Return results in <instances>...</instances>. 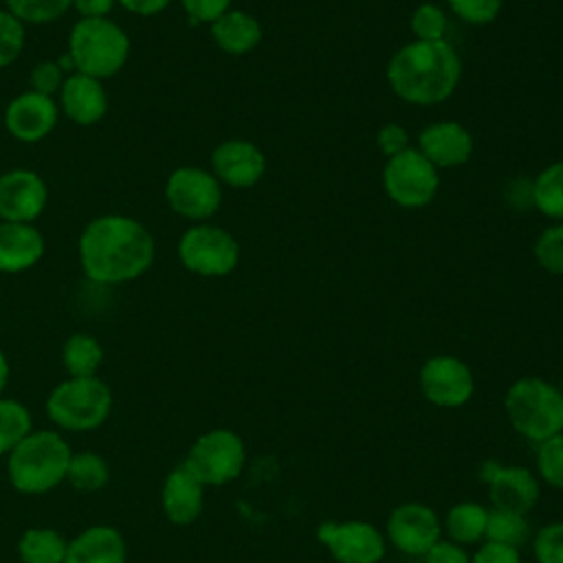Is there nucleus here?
I'll return each mask as SVG.
<instances>
[{"label": "nucleus", "instance_id": "obj_1", "mask_svg": "<svg viewBox=\"0 0 563 563\" xmlns=\"http://www.w3.org/2000/svg\"><path fill=\"white\" fill-rule=\"evenodd\" d=\"M79 266L90 282L114 286L139 279L156 255V244L145 224L123 213L92 218L77 244Z\"/></svg>", "mask_w": 563, "mask_h": 563}, {"label": "nucleus", "instance_id": "obj_2", "mask_svg": "<svg viewBox=\"0 0 563 563\" xmlns=\"http://www.w3.org/2000/svg\"><path fill=\"white\" fill-rule=\"evenodd\" d=\"M460 57L444 40H416L405 44L387 64L391 90L402 101L416 106H433L449 99L460 81Z\"/></svg>", "mask_w": 563, "mask_h": 563}, {"label": "nucleus", "instance_id": "obj_3", "mask_svg": "<svg viewBox=\"0 0 563 563\" xmlns=\"http://www.w3.org/2000/svg\"><path fill=\"white\" fill-rule=\"evenodd\" d=\"M66 53L77 73L103 81L125 66L130 37L110 18H79L70 29Z\"/></svg>", "mask_w": 563, "mask_h": 563}, {"label": "nucleus", "instance_id": "obj_4", "mask_svg": "<svg viewBox=\"0 0 563 563\" xmlns=\"http://www.w3.org/2000/svg\"><path fill=\"white\" fill-rule=\"evenodd\" d=\"M504 405L512 429L530 442L539 444L563 431V394L543 378L515 380Z\"/></svg>", "mask_w": 563, "mask_h": 563}, {"label": "nucleus", "instance_id": "obj_5", "mask_svg": "<svg viewBox=\"0 0 563 563\" xmlns=\"http://www.w3.org/2000/svg\"><path fill=\"white\" fill-rule=\"evenodd\" d=\"M68 464V444L53 431H35L9 453V479L20 493H46L66 479Z\"/></svg>", "mask_w": 563, "mask_h": 563}, {"label": "nucleus", "instance_id": "obj_6", "mask_svg": "<svg viewBox=\"0 0 563 563\" xmlns=\"http://www.w3.org/2000/svg\"><path fill=\"white\" fill-rule=\"evenodd\" d=\"M112 407V394L108 385L97 376L68 378L59 383L48 400V418L70 431H90L106 422Z\"/></svg>", "mask_w": 563, "mask_h": 563}, {"label": "nucleus", "instance_id": "obj_7", "mask_svg": "<svg viewBox=\"0 0 563 563\" xmlns=\"http://www.w3.org/2000/svg\"><path fill=\"white\" fill-rule=\"evenodd\" d=\"M180 264L202 277H224L240 260L238 240L222 227L198 222L178 240Z\"/></svg>", "mask_w": 563, "mask_h": 563}, {"label": "nucleus", "instance_id": "obj_8", "mask_svg": "<svg viewBox=\"0 0 563 563\" xmlns=\"http://www.w3.org/2000/svg\"><path fill=\"white\" fill-rule=\"evenodd\" d=\"M244 460L246 451L242 438L229 429H213L194 442L183 464L202 484L222 486L242 473Z\"/></svg>", "mask_w": 563, "mask_h": 563}, {"label": "nucleus", "instance_id": "obj_9", "mask_svg": "<svg viewBox=\"0 0 563 563\" xmlns=\"http://www.w3.org/2000/svg\"><path fill=\"white\" fill-rule=\"evenodd\" d=\"M438 169L420 152L407 147L391 156L383 169V185L387 196L407 209H420L429 205L438 191Z\"/></svg>", "mask_w": 563, "mask_h": 563}, {"label": "nucleus", "instance_id": "obj_10", "mask_svg": "<svg viewBox=\"0 0 563 563\" xmlns=\"http://www.w3.org/2000/svg\"><path fill=\"white\" fill-rule=\"evenodd\" d=\"M165 200L172 211L187 220H207L220 209V180L202 167H178L167 176Z\"/></svg>", "mask_w": 563, "mask_h": 563}, {"label": "nucleus", "instance_id": "obj_11", "mask_svg": "<svg viewBox=\"0 0 563 563\" xmlns=\"http://www.w3.org/2000/svg\"><path fill=\"white\" fill-rule=\"evenodd\" d=\"M317 539L328 548L336 563H380L385 556V537L369 521H323Z\"/></svg>", "mask_w": 563, "mask_h": 563}, {"label": "nucleus", "instance_id": "obj_12", "mask_svg": "<svg viewBox=\"0 0 563 563\" xmlns=\"http://www.w3.org/2000/svg\"><path fill=\"white\" fill-rule=\"evenodd\" d=\"M420 389L431 405L455 409L471 400L475 380L462 358L438 354L424 361L420 369Z\"/></svg>", "mask_w": 563, "mask_h": 563}, {"label": "nucleus", "instance_id": "obj_13", "mask_svg": "<svg viewBox=\"0 0 563 563\" xmlns=\"http://www.w3.org/2000/svg\"><path fill=\"white\" fill-rule=\"evenodd\" d=\"M442 534V526L433 508L407 501L391 510L387 519V539L396 550L409 556H424Z\"/></svg>", "mask_w": 563, "mask_h": 563}, {"label": "nucleus", "instance_id": "obj_14", "mask_svg": "<svg viewBox=\"0 0 563 563\" xmlns=\"http://www.w3.org/2000/svg\"><path fill=\"white\" fill-rule=\"evenodd\" d=\"M48 202V187L40 174L13 167L0 174V220L35 222Z\"/></svg>", "mask_w": 563, "mask_h": 563}, {"label": "nucleus", "instance_id": "obj_15", "mask_svg": "<svg viewBox=\"0 0 563 563\" xmlns=\"http://www.w3.org/2000/svg\"><path fill=\"white\" fill-rule=\"evenodd\" d=\"M59 119V106L53 97L35 90H24L13 97L4 110L7 132L22 143H37L46 139Z\"/></svg>", "mask_w": 563, "mask_h": 563}, {"label": "nucleus", "instance_id": "obj_16", "mask_svg": "<svg viewBox=\"0 0 563 563\" xmlns=\"http://www.w3.org/2000/svg\"><path fill=\"white\" fill-rule=\"evenodd\" d=\"M211 174L229 187L249 189L266 169L262 150L244 139H229L211 152Z\"/></svg>", "mask_w": 563, "mask_h": 563}, {"label": "nucleus", "instance_id": "obj_17", "mask_svg": "<svg viewBox=\"0 0 563 563\" xmlns=\"http://www.w3.org/2000/svg\"><path fill=\"white\" fill-rule=\"evenodd\" d=\"M59 110L77 125H95L108 112V92L101 79L70 73L59 88Z\"/></svg>", "mask_w": 563, "mask_h": 563}, {"label": "nucleus", "instance_id": "obj_18", "mask_svg": "<svg viewBox=\"0 0 563 563\" xmlns=\"http://www.w3.org/2000/svg\"><path fill=\"white\" fill-rule=\"evenodd\" d=\"M44 235L33 222L0 220V273H22L44 255Z\"/></svg>", "mask_w": 563, "mask_h": 563}, {"label": "nucleus", "instance_id": "obj_19", "mask_svg": "<svg viewBox=\"0 0 563 563\" xmlns=\"http://www.w3.org/2000/svg\"><path fill=\"white\" fill-rule=\"evenodd\" d=\"M420 152L435 167H457L473 154V139L468 130L455 121H440L420 132Z\"/></svg>", "mask_w": 563, "mask_h": 563}, {"label": "nucleus", "instance_id": "obj_20", "mask_svg": "<svg viewBox=\"0 0 563 563\" xmlns=\"http://www.w3.org/2000/svg\"><path fill=\"white\" fill-rule=\"evenodd\" d=\"M488 495L497 510L526 515L539 499V482L526 466H499L488 482Z\"/></svg>", "mask_w": 563, "mask_h": 563}, {"label": "nucleus", "instance_id": "obj_21", "mask_svg": "<svg viewBox=\"0 0 563 563\" xmlns=\"http://www.w3.org/2000/svg\"><path fill=\"white\" fill-rule=\"evenodd\" d=\"M202 482L185 466H176L163 486V510L178 526L191 523L202 510Z\"/></svg>", "mask_w": 563, "mask_h": 563}, {"label": "nucleus", "instance_id": "obj_22", "mask_svg": "<svg viewBox=\"0 0 563 563\" xmlns=\"http://www.w3.org/2000/svg\"><path fill=\"white\" fill-rule=\"evenodd\" d=\"M64 563H125V541L108 526H92L68 543Z\"/></svg>", "mask_w": 563, "mask_h": 563}, {"label": "nucleus", "instance_id": "obj_23", "mask_svg": "<svg viewBox=\"0 0 563 563\" xmlns=\"http://www.w3.org/2000/svg\"><path fill=\"white\" fill-rule=\"evenodd\" d=\"M211 37L216 46L229 55H244L262 40L260 22L240 9H229L211 22Z\"/></svg>", "mask_w": 563, "mask_h": 563}, {"label": "nucleus", "instance_id": "obj_24", "mask_svg": "<svg viewBox=\"0 0 563 563\" xmlns=\"http://www.w3.org/2000/svg\"><path fill=\"white\" fill-rule=\"evenodd\" d=\"M486 521H488V510L482 504L460 501L446 512L444 530L449 534V541L468 545L486 537Z\"/></svg>", "mask_w": 563, "mask_h": 563}, {"label": "nucleus", "instance_id": "obj_25", "mask_svg": "<svg viewBox=\"0 0 563 563\" xmlns=\"http://www.w3.org/2000/svg\"><path fill=\"white\" fill-rule=\"evenodd\" d=\"M101 361H103V347L90 334H84V332L73 334L66 339L62 347V363L73 378L95 376Z\"/></svg>", "mask_w": 563, "mask_h": 563}, {"label": "nucleus", "instance_id": "obj_26", "mask_svg": "<svg viewBox=\"0 0 563 563\" xmlns=\"http://www.w3.org/2000/svg\"><path fill=\"white\" fill-rule=\"evenodd\" d=\"M68 543L59 532L48 528H31L18 543L20 559L24 563H64Z\"/></svg>", "mask_w": 563, "mask_h": 563}, {"label": "nucleus", "instance_id": "obj_27", "mask_svg": "<svg viewBox=\"0 0 563 563\" xmlns=\"http://www.w3.org/2000/svg\"><path fill=\"white\" fill-rule=\"evenodd\" d=\"M532 205L548 218L563 220V161L548 165L532 183Z\"/></svg>", "mask_w": 563, "mask_h": 563}, {"label": "nucleus", "instance_id": "obj_28", "mask_svg": "<svg viewBox=\"0 0 563 563\" xmlns=\"http://www.w3.org/2000/svg\"><path fill=\"white\" fill-rule=\"evenodd\" d=\"M530 537V526L526 521V515L510 512V510H497L493 508L488 512L486 521V539L495 543H504L510 548H521Z\"/></svg>", "mask_w": 563, "mask_h": 563}, {"label": "nucleus", "instance_id": "obj_29", "mask_svg": "<svg viewBox=\"0 0 563 563\" xmlns=\"http://www.w3.org/2000/svg\"><path fill=\"white\" fill-rule=\"evenodd\" d=\"M31 433V416L18 400L0 398V455L11 453Z\"/></svg>", "mask_w": 563, "mask_h": 563}, {"label": "nucleus", "instance_id": "obj_30", "mask_svg": "<svg viewBox=\"0 0 563 563\" xmlns=\"http://www.w3.org/2000/svg\"><path fill=\"white\" fill-rule=\"evenodd\" d=\"M66 479L77 490L92 493V490H99L108 482V466L97 453L84 451V453L70 455Z\"/></svg>", "mask_w": 563, "mask_h": 563}, {"label": "nucleus", "instance_id": "obj_31", "mask_svg": "<svg viewBox=\"0 0 563 563\" xmlns=\"http://www.w3.org/2000/svg\"><path fill=\"white\" fill-rule=\"evenodd\" d=\"M4 4L22 24H48L59 20L73 0H4Z\"/></svg>", "mask_w": 563, "mask_h": 563}, {"label": "nucleus", "instance_id": "obj_32", "mask_svg": "<svg viewBox=\"0 0 563 563\" xmlns=\"http://www.w3.org/2000/svg\"><path fill=\"white\" fill-rule=\"evenodd\" d=\"M537 471L545 484L563 490V431L539 442Z\"/></svg>", "mask_w": 563, "mask_h": 563}, {"label": "nucleus", "instance_id": "obj_33", "mask_svg": "<svg viewBox=\"0 0 563 563\" xmlns=\"http://www.w3.org/2000/svg\"><path fill=\"white\" fill-rule=\"evenodd\" d=\"M24 24L7 9H0V68L11 66L24 48Z\"/></svg>", "mask_w": 563, "mask_h": 563}, {"label": "nucleus", "instance_id": "obj_34", "mask_svg": "<svg viewBox=\"0 0 563 563\" xmlns=\"http://www.w3.org/2000/svg\"><path fill=\"white\" fill-rule=\"evenodd\" d=\"M537 262L554 275H563V224L548 227L534 242Z\"/></svg>", "mask_w": 563, "mask_h": 563}, {"label": "nucleus", "instance_id": "obj_35", "mask_svg": "<svg viewBox=\"0 0 563 563\" xmlns=\"http://www.w3.org/2000/svg\"><path fill=\"white\" fill-rule=\"evenodd\" d=\"M411 31H413L416 40H424V42L442 40L444 31H446L444 11L431 2L416 7V11L411 13Z\"/></svg>", "mask_w": 563, "mask_h": 563}, {"label": "nucleus", "instance_id": "obj_36", "mask_svg": "<svg viewBox=\"0 0 563 563\" xmlns=\"http://www.w3.org/2000/svg\"><path fill=\"white\" fill-rule=\"evenodd\" d=\"M537 563H563V521L545 523L532 541Z\"/></svg>", "mask_w": 563, "mask_h": 563}, {"label": "nucleus", "instance_id": "obj_37", "mask_svg": "<svg viewBox=\"0 0 563 563\" xmlns=\"http://www.w3.org/2000/svg\"><path fill=\"white\" fill-rule=\"evenodd\" d=\"M64 79H66V73L55 59H42L29 73V90L53 97L55 92H59Z\"/></svg>", "mask_w": 563, "mask_h": 563}, {"label": "nucleus", "instance_id": "obj_38", "mask_svg": "<svg viewBox=\"0 0 563 563\" xmlns=\"http://www.w3.org/2000/svg\"><path fill=\"white\" fill-rule=\"evenodd\" d=\"M504 0H449L451 9L471 24H488L497 18Z\"/></svg>", "mask_w": 563, "mask_h": 563}, {"label": "nucleus", "instance_id": "obj_39", "mask_svg": "<svg viewBox=\"0 0 563 563\" xmlns=\"http://www.w3.org/2000/svg\"><path fill=\"white\" fill-rule=\"evenodd\" d=\"M191 22H213L229 11L231 0H180Z\"/></svg>", "mask_w": 563, "mask_h": 563}, {"label": "nucleus", "instance_id": "obj_40", "mask_svg": "<svg viewBox=\"0 0 563 563\" xmlns=\"http://www.w3.org/2000/svg\"><path fill=\"white\" fill-rule=\"evenodd\" d=\"M471 563H521V559H519V550L517 548H510V545H504V543H495V541H486L471 556Z\"/></svg>", "mask_w": 563, "mask_h": 563}, {"label": "nucleus", "instance_id": "obj_41", "mask_svg": "<svg viewBox=\"0 0 563 563\" xmlns=\"http://www.w3.org/2000/svg\"><path fill=\"white\" fill-rule=\"evenodd\" d=\"M378 147L383 150V154H387L389 158L405 152L409 147V136H407V130L398 123H387L378 130Z\"/></svg>", "mask_w": 563, "mask_h": 563}, {"label": "nucleus", "instance_id": "obj_42", "mask_svg": "<svg viewBox=\"0 0 563 563\" xmlns=\"http://www.w3.org/2000/svg\"><path fill=\"white\" fill-rule=\"evenodd\" d=\"M424 556L427 563H471V554L449 539H440Z\"/></svg>", "mask_w": 563, "mask_h": 563}, {"label": "nucleus", "instance_id": "obj_43", "mask_svg": "<svg viewBox=\"0 0 563 563\" xmlns=\"http://www.w3.org/2000/svg\"><path fill=\"white\" fill-rule=\"evenodd\" d=\"M172 0H117V4H121L128 13L141 15V18H152L163 13L169 7Z\"/></svg>", "mask_w": 563, "mask_h": 563}, {"label": "nucleus", "instance_id": "obj_44", "mask_svg": "<svg viewBox=\"0 0 563 563\" xmlns=\"http://www.w3.org/2000/svg\"><path fill=\"white\" fill-rule=\"evenodd\" d=\"M117 0H73V9L81 18H110Z\"/></svg>", "mask_w": 563, "mask_h": 563}, {"label": "nucleus", "instance_id": "obj_45", "mask_svg": "<svg viewBox=\"0 0 563 563\" xmlns=\"http://www.w3.org/2000/svg\"><path fill=\"white\" fill-rule=\"evenodd\" d=\"M7 380H9V361H7V356H4V352L0 350V391L4 389V385H7Z\"/></svg>", "mask_w": 563, "mask_h": 563}]
</instances>
